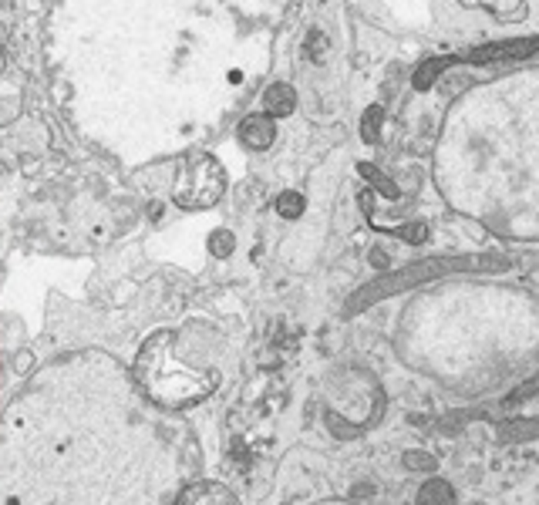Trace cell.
Segmentation results:
<instances>
[{
    "label": "cell",
    "mask_w": 539,
    "mask_h": 505,
    "mask_svg": "<svg viewBox=\"0 0 539 505\" xmlns=\"http://www.w3.org/2000/svg\"><path fill=\"white\" fill-rule=\"evenodd\" d=\"M539 51V37H523V41H499L469 51L465 58H455V64H495V61H519Z\"/></svg>",
    "instance_id": "3957f363"
},
{
    "label": "cell",
    "mask_w": 539,
    "mask_h": 505,
    "mask_svg": "<svg viewBox=\"0 0 539 505\" xmlns=\"http://www.w3.org/2000/svg\"><path fill=\"white\" fill-rule=\"evenodd\" d=\"M361 175H364V179H371V182H374L378 189H381V192H385L388 199H398V185L391 182V179H385V175H381V172H378L374 166H368V162H364V166H361Z\"/></svg>",
    "instance_id": "5bb4252c"
},
{
    "label": "cell",
    "mask_w": 539,
    "mask_h": 505,
    "mask_svg": "<svg viewBox=\"0 0 539 505\" xmlns=\"http://www.w3.org/2000/svg\"><path fill=\"white\" fill-rule=\"evenodd\" d=\"M418 505H455V492L445 478H431L418 492Z\"/></svg>",
    "instance_id": "52a82bcc"
},
{
    "label": "cell",
    "mask_w": 539,
    "mask_h": 505,
    "mask_svg": "<svg viewBox=\"0 0 539 505\" xmlns=\"http://www.w3.org/2000/svg\"><path fill=\"white\" fill-rule=\"evenodd\" d=\"M293 108H297V92H293L287 81H273V85L263 92V115H270V118H287Z\"/></svg>",
    "instance_id": "8992f818"
},
{
    "label": "cell",
    "mask_w": 539,
    "mask_h": 505,
    "mask_svg": "<svg viewBox=\"0 0 539 505\" xmlns=\"http://www.w3.org/2000/svg\"><path fill=\"white\" fill-rule=\"evenodd\" d=\"M482 4H485L495 17H502V20L523 14V0H482Z\"/></svg>",
    "instance_id": "9a60e30c"
},
{
    "label": "cell",
    "mask_w": 539,
    "mask_h": 505,
    "mask_svg": "<svg viewBox=\"0 0 539 505\" xmlns=\"http://www.w3.org/2000/svg\"><path fill=\"white\" fill-rule=\"evenodd\" d=\"M304 209H307V202H304V196H300V192L287 189V192H280V196H277V213L283 216V219H300V216H304Z\"/></svg>",
    "instance_id": "7c38bea8"
},
{
    "label": "cell",
    "mask_w": 539,
    "mask_h": 505,
    "mask_svg": "<svg viewBox=\"0 0 539 505\" xmlns=\"http://www.w3.org/2000/svg\"><path fill=\"white\" fill-rule=\"evenodd\" d=\"M401 465H404L408 472H435V468H438V459L428 455V451H404V455H401Z\"/></svg>",
    "instance_id": "4fadbf2b"
},
{
    "label": "cell",
    "mask_w": 539,
    "mask_h": 505,
    "mask_svg": "<svg viewBox=\"0 0 539 505\" xmlns=\"http://www.w3.org/2000/svg\"><path fill=\"white\" fill-rule=\"evenodd\" d=\"M371 263H374V266H388L385 249H371Z\"/></svg>",
    "instance_id": "d6986e66"
},
{
    "label": "cell",
    "mask_w": 539,
    "mask_h": 505,
    "mask_svg": "<svg viewBox=\"0 0 539 505\" xmlns=\"http://www.w3.org/2000/svg\"><path fill=\"white\" fill-rule=\"evenodd\" d=\"M323 51H327V41H323V34H321V31H310V34H307V54L321 61Z\"/></svg>",
    "instance_id": "ac0fdd59"
},
{
    "label": "cell",
    "mask_w": 539,
    "mask_h": 505,
    "mask_svg": "<svg viewBox=\"0 0 539 505\" xmlns=\"http://www.w3.org/2000/svg\"><path fill=\"white\" fill-rule=\"evenodd\" d=\"M175 505H240V502H236V495H233L226 485H219V482H196V485H189V489L179 495V502Z\"/></svg>",
    "instance_id": "5b68a950"
},
{
    "label": "cell",
    "mask_w": 539,
    "mask_h": 505,
    "mask_svg": "<svg viewBox=\"0 0 539 505\" xmlns=\"http://www.w3.org/2000/svg\"><path fill=\"white\" fill-rule=\"evenodd\" d=\"M509 270V256L502 253H465V256H431V260L411 263V266H401L395 273H385L378 280H371L368 287L347 300V313H361L364 306H374L378 300H385L391 293L411 290L418 283H428V280H442L448 273H502Z\"/></svg>",
    "instance_id": "6da1fadb"
},
{
    "label": "cell",
    "mask_w": 539,
    "mask_h": 505,
    "mask_svg": "<svg viewBox=\"0 0 539 505\" xmlns=\"http://www.w3.org/2000/svg\"><path fill=\"white\" fill-rule=\"evenodd\" d=\"M371 492H374L371 485H357V489H354V499H368Z\"/></svg>",
    "instance_id": "ffe728a7"
},
{
    "label": "cell",
    "mask_w": 539,
    "mask_h": 505,
    "mask_svg": "<svg viewBox=\"0 0 539 505\" xmlns=\"http://www.w3.org/2000/svg\"><path fill=\"white\" fill-rule=\"evenodd\" d=\"M448 64H455V58H438V61H425L421 68L415 71V77H411V85H415L418 92H428L431 85L438 81V75L445 71Z\"/></svg>",
    "instance_id": "9c48e42d"
},
{
    "label": "cell",
    "mask_w": 539,
    "mask_h": 505,
    "mask_svg": "<svg viewBox=\"0 0 539 505\" xmlns=\"http://www.w3.org/2000/svg\"><path fill=\"white\" fill-rule=\"evenodd\" d=\"M533 394H539V374H536V378H529L519 391H512V394L506 398V404H509V408H512V404H523V401H529Z\"/></svg>",
    "instance_id": "e0dca14e"
},
{
    "label": "cell",
    "mask_w": 539,
    "mask_h": 505,
    "mask_svg": "<svg viewBox=\"0 0 539 505\" xmlns=\"http://www.w3.org/2000/svg\"><path fill=\"white\" fill-rule=\"evenodd\" d=\"M223 189H226V175H223L219 162H213L209 155H199L179 175V182H175V202L182 209H206V206H213L223 196Z\"/></svg>",
    "instance_id": "7a4b0ae2"
},
{
    "label": "cell",
    "mask_w": 539,
    "mask_h": 505,
    "mask_svg": "<svg viewBox=\"0 0 539 505\" xmlns=\"http://www.w3.org/2000/svg\"><path fill=\"white\" fill-rule=\"evenodd\" d=\"M240 142L247 145V149H253V152H266L270 145H273V138H277V125H273V118L270 115H263V111H256V115H247L243 122H240Z\"/></svg>",
    "instance_id": "277c9868"
},
{
    "label": "cell",
    "mask_w": 539,
    "mask_h": 505,
    "mask_svg": "<svg viewBox=\"0 0 539 505\" xmlns=\"http://www.w3.org/2000/svg\"><path fill=\"white\" fill-rule=\"evenodd\" d=\"M398 236L404 239V243L421 246L425 239H428V226H425V223H404V226H398Z\"/></svg>",
    "instance_id": "2e32d148"
},
{
    "label": "cell",
    "mask_w": 539,
    "mask_h": 505,
    "mask_svg": "<svg viewBox=\"0 0 539 505\" xmlns=\"http://www.w3.org/2000/svg\"><path fill=\"white\" fill-rule=\"evenodd\" d=\"M206 249L213 253L216 260H226L233 249H236V236H233V230H226V226L213 230L209 232V239H206Z\"/></svg>",
    "instance_id": "30bf717a"
},
{
    "label": "cell",
    "mask_w": 539,
    "mask_h": 505,
    "mask_svg": "<svg viewBox=\"0 0 539 505\" xmlns=\"http://www.w3.org/2000/svg\"><path fill=\"white\" fill-rule=\"evenodd\" d=\"M381 122H385V108L381 105H371L361 118V138L368 145H378V135H381Z\"/></svg>",
    "instance_id": "8fae6325"
},
{
    "label": "cell",
    "mask_w": 539,
    "mask_h": 505,
    "mask_svg": "<svg viewBox=\"0 0 539 505\" xmlns=\"http://www.w3.org/2000/svg\"><path fill=\"white\" fill-rule=\"evenodd\" d=\"M539 438V418H526V421H509L499 431V442H533Z\"/></svg>",
    "instance_id": "ba28073f"
},
{
    "label": "cell",
    "mask_w": 539,
    "mask_h": 505,
    "mask_svg": "<svg viewBox=\"0 0 539 505\" xmlns=\"http://www.w3.org/2000/svg\"><path fill=\"white\" fill-rule=\"evenodd\" d=\"M472 505H482V502H472Z\"/></svg>",
    "instance_id": "44dd1931"
}]
</instances>
